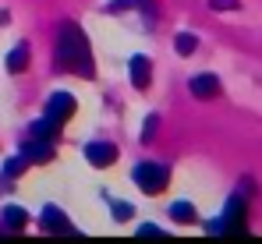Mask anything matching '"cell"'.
<instances>
[{
	"label": "cell",
	"mask_w": 262,
	"mask_h": 244,
	"mask_svg": "<svg viewBox=\"0 0 262 244\" xmlns=\"http://www.w3.org/2000/svg\"><path fill=\"white\" fill-rule=\"evenodd\" d=\"M57 68L64 71H75L82 78H92V50H89V39L82 36V29L75 21H64L60 32H57Z\"/></svg>",
	"instance_id": "obj_1"
},
{
	"label": "cell",
	"mask_w": 262,
	"mask_h": 244,
	"mask_svg": "<svg viewBox=\"0 0 262 244\" xmlns=\"http://www.w3.org/2000/svg\"><path fill=\"white\" fill-rule=\"evenodd\" d=\"M170 181V170L163 163H138L135 166V184L145 191V195H160Z\"/></svg>",
	"instance_id": "obj_2"
},
{
	"label": "cell",
	"mask_w": 262,
	"mask_h": 244,
	"mask_svg": "<svg viewBox=\"0 0 262 244\" xmlns=\"http://www.w3.org/2000/svg\"><path fill=\"white\" fill-rule=\"evenodd\" d=\"M209 234H245V198L234 195L227 209H223V219L209 223Z\"/></svg>",
	"instance_id": "obj_3"
},
{
	"label": "cell",
	"mask_w": 262,
	"mask_h": 244,
	"mask_svg": "<svg viewBox=\"0 0 262 244\" xmlns=\"http://www.w3.org/2000/svg\"><path fill=\"white\" fill-rule=\"evenodd\" d=\"M75 110H78V103H75L71 92H53L50 103H46V121H53L57 127H60L68 117H75Z\"/></svg>",
	"instance_id": "obj_4"
},
{
	"label": "cell",
	"mask_w": 262,
	"mask_h": 244,
	"mask_svg": "<svg viewBox=\"0 0 262 244\" xmlns=\"http://www.w3.org/2000/svg\"><path fill=\"white\" fill-rule=\"evenodd\" d=\"M85 160L92 163V166H110V163L117 160V145H110V142H89Z\"/></svg>",
	"instance_id": "obj_5"
},
{
	"label": "cell",
	"mask_w": 262,
	"mask_h": 244,
	"mask_svg": "<svg viewBox=\"0 0 262 244\" xmlns=\"http://www.w3.org/2000/svg\"><path fill=\"white\" fill-rule=\"evenodd\" d=\"M43 227L50 230V234H78V230L71 227V219H68L57 205H46L43 209Z\"/></svg>",
	"instance_id": "obj_6"
},
{
	"label": "cell",
	"mask_w": 262,
	"mask_h": 244,
	"mask_svg": "<svg viewBox=\"0 0 262 244\" xmlns=\"http://www.w3.org/2000/svg\"><path fill=\"white\" fill-rule=\"evenodd\" d=\"M188 85H191V96H199V99H213V96L220 92V78L216 75H195Z\"/></svg>",
	"instance_id": "obj_7"
},
{
	"label": "cell",
	"mask_w": 262,
	"mask_h": 244,
	"mask_svg": "<svg viewBox=\"0 0 262 244\" xmlns=\"http://www.w3.org/2000/svg\"><path fill=\"white\" fill-rule=\"evenodd\" d=\"M149 78H152V64H149V57H131V85L135 88H145L149 85Z\"/></svg>",
	"instance_id": "obj_8"
},
{
	"label": "cell",
	"mask_w": 262,
	"mask_h": 244,
	"mask_svg": "<svg viewBox=\"0 0 262 244\" xmlns=\"http://www.w3.org/2000/svg\"><path fill=\"white\" fill-rule=\"evenodd\" d=\"M53 156V149H50V142H43V138H32L25 149H21V160L25 163H46Z\"/></svg>",
	"instance_id": "obj_9"
},
{
	"label": "cell",
	"mask_w": 262,
	"mask_h": 244,
	"mask_svg": "<svg viewBox=\"0 0 262 244\" xmlns=\"http://www.w3.org/2000/svg\"><path fill=\"white\" fill-rule=\"evenodd\" d=\"M25 223H29V212L25 209H18V205H7L4 209V227L7 230H21Z\"/></svg>",
	"instance_id": "obj_10"
},
{
	"label": "cell",
	"mask_w": 262,
	"mask_h": 244,
	"mask_svg": "<svg viewBox=\"0 0 262 244\" xmlns=\"http://www.w3.org/2000/svg\"><path fill=\"white\" fill-rule=\"evenodd\" d=\"M170 216H174L177 223H195V219H199L191 202H174V205H170Z\"/></svg>",
	"instance_id": "obj_11"
},
{
	"label": "cell",
	"mask_w": 262,
	"mask_h": 244,
	"mask_svg": "<svg viewBox=\"0 0 262 244\" xmlns=\"http://www.w3.org/2000/svg\"><path fill=\"white\" fill-rule=\"evenodd\" d=\"M25 64H29V50H25V46H14L11 57H7V71L18 75V71H25Z\"/></svg>",
	"instance_id": "obj_12"
},
{
	"label": "cell",
	"mask_w": 262,
	"mask_h": 244,
	"mask_svg": "<svg viewBox=\"0 0 262 244\" xmlns=\"http://www.w3.org/2000/svg\"><path fill=\"white\" fill-rule=\"evenodd\" d=\"M53 135H57V124L53 121H36L32 124V138H43V142H53Z\"/></svg>",
	"instance_id": "obj_13"
},
{
	"label": "cell",
	"mask_w": 262,
	"mask_h": 244,
	"mask_svg": "<svg viewBox=\"0 0 262 244\" xmlns=\"http://www.w3.org/2000/svg\"><path fill=\"white\" fill-rule=\"evenodd\" d=\"M195 46H199V39H195L191 32H181V36H177V53L188 57V53H195Z\"/></svg>",
	"instance_id": "obj_14"
},
{
	"label": "cell",
	"mask_w": 262,
	"mask_h": 244,
	"mask_svg": "<svg viewBox=\"0 0 262 244\" xmlns=\"http://www.w3.org/2000/svg\"><path fill=\"white\" fill-rule=\"evenodd\" d=\"M114 219H131V205H124V202H114Z\"/></svg>",
	"instance_id": "obj_15"
},
{
	"label": "cell",
	"mask_w": 262,
	"mask_h": 244,
	"mask_svg": "<svg viewBox=\"0 0 262 244\" xmlns=\"http://www.w3.org/2000/svg\"><path fill=\"white\" fill-rule=\"evenodd\" d=\"M21 166H25V160L18 156V160H11V163H7V166H4L0 173H7V177H18V170H21Z\"/></svg>",
	"instance_id": "obj_16"
},
{
	"label": "cell",
	"mask_w": 262,
	"mask_h": 244,
	"mask_svg": "<svg viewBox=\"0 0 262 244\" xmlns=\"http://www.w3.org/2000/svg\"><path fill=\"white\" fill-rule=\"evenodd\" d=\"M138 237H163V230H160V227H152V223H145V227L138 230Z\"/></svg>",
	"instance_id": "obj_17"
},
{
	"label": "cell",
	"mask_w": 262,
	"mask_h": 244,
	"mask_svg": "<svg viewBox=\"0 0 262 244\" xmlns=\"http://www.w3.org/2000/svg\"><path fill=\"white\" fill-rule=\"evenodd\" d=\"M209 4H213L216 11H234V7H237V0H209Z\"/></svg>",
	"instance_id": "obj_18"
},
{
	"label": "cell",
	"mask_w": 262,
	"mask_h": 244,
	"mask_svg": "<svg viewBox=\"0 0 262 244\" xmlns=\"http://www.w3.org/2000/svg\"><path fill=\"white\" fill-rule=\"evenodd\" d=\"M138 7L149 11V14H156V0H138Z\"/></svg>",
	"instance_id": "obj_19"
},
{
	"label": "cell",
	"mask_w": 262,
	"mask_h": 244,
	"mask_svg": "<svg viewBox=\"0 0 262 244\" xmlns=\"http://www.w3.org/2000/svg\"><path fill=\"white\" fill-rule=\"evenodd\" d=\"M152 131H156V117H152V121L145 124V131H142V138H145V142H149V138H152Z\"/></svg>",
	"instance_id": "obj_20"
}]
</instances>
